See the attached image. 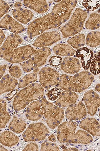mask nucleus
<instances>
[{
  "instance_id": "obj_1",
  "label": "nucleus",
  "mask_w": 100,
  "mask_h": 151,
  "mask_svg": "<svg viewBox=\"0 0 100 151\" xmlns=\"http://www.w3.org/2000/svg\"><path fill=\"white\" fill-rule=\"evenodd\" d=\"M77 2L76 1H62L56 4L50 13L29 24L27 30L28 37L40 35L46 30L59 27L69 19Z\"/></svg>"
},
{
  "instance_id": "obj_2",
  "label": "nucleus",
  "mask_w": 100,
  "mask_h": 151,
  "mask_svg": "<svg viewBox=\"0 0 100 151\" xmlns=\"http://www.w3.org/2000/svg\"><path fill=\"white\" fill-rule=\"evenodd\" d=\"M94 79L93 75L85 70L73 76L62 74L60 77L58 86L62 91L80 93L88 88Z\"/></svg>"
},
{
  "instance_id": "obj_3",
  "label": "nucleus",
  "mask_w": 100,
  "mask_h": 151,
  "mask_svg": "<svg viewBox=\"0 0 100 151\" xmlns=\"http://www.w3.org/2000/svg\"><path fill=\"white\" fill-rule=\"evenodd\" d=\"M45 89L37 83L31 84L21 90L14 97L13 103L14 110L20 111L31 102L43 98Z\"/></svg>"
},
{
  "instance_id": "obj_4",
  "label": "nucleus",
  "mask_w": 100,
  "mask_h": 151,
  "mask_svg": "<svg viewBox=\"0 0 100 151\" xmlns=\"http://www.w3.org/2000/svg\"><path fill=\"white\" fill-rule=\"evenodd\" d=\"M87 17L86 11L79 8L75 9L69 21L60 28L63 37H69L80 32Z\"/></svg>"
},
{
  "instance_id": "obj_5",
  "label": "nucleus",
  "mask_w": 100,
  "mask_h": 151,
  "mask_svg": "<svg viewBox=\"0 0 100 151\" xmlns=\"http://www.w3.org/2000/svg\"><path fill=\"white\" fill-rule=\"evenodd\" d=\"M43 116L48 127L54 129L64 118L65 111L61 107L47 101L43 107Z\"/></svg>"
},
{
  "instance_id": "obj_6",
  "label": "nucleus",
  "mask_w": 100,
  "mask_h": 151,
  "mask_svg": "<svg viewBox=\"0 0 100 151\" xmlns=\"http://www.w3.org/2000/svg\"><path fill=\"white\" fill-rule=\"evenodd\" d=\"M51 54L50 49L44 47L35 50L31 57L23 63L22 68L26 73L37 69L44 65L48 58Z\"/></svg>"
},
{
  "instance_id": "obj_7",
  "label": "nucleus",
  "mask_w": 100,
  "mask_h": 151,
  "mask_svg": "<svg viewBox=\"0 0 100 151\" xmlns=\"http://www.w3.org/2000/svg\"><path fill=\"white\" fill-rule=\"evenodd\" d=\"M49 133L44 124L38 122L29 125L22 136L24 140L26 142H38L45 139Z\"/></svg>"
},
{
  "instance_id": "obj_8",
  "label": "nucleus",
  "mask_w": 100,
  "mask_h": 151,
  "mask_svg": "<svg viewBox=\"0 0 100 151\" xmlns=\"http://www.w3.org/2000/svg\"><path fill=\"white\" fill-rule=\"evenodd\" d=\"M35 50L34 48L30 45L23 46L14 49L1 57L12 64H16L30 59Z\"/></svg>"
},
{
  "instance_id": "obj_9",
  "label": "nucleus",
  "mask_w": 100,
  "mask_h": 151,
  "mask_svg": "<svg viewBox=\"0 0 100 151\" xmlns=\"http://www.w3.org/2000/svg\"><path fill=\"white\" fill-rule=\"evenodd\" d=\"M38 73L39 82L44 89H50L59 82L60 77L59 73L53 68L43 67Z\"/></svg>"
},
{
  "instance_id": "obj_10",
  "label": "nucleus",
  "mask_w": 100,
  "mask_h": 151,
  "mask_svg": "<svg viewBox=\"0 0 100 151\" xmlns=\"http://www.w3.org/2000/svg\"><path fill=\"white\" fill-rule=\"evenodd\" d=\"M57 139L61 143H70L76 132L77 124L73 121H66L58 126Z\"/></svg>"
},
{
  "instance_id": "obj_11",
  "label": "nucleus",
  "mask_w": 100,
  "mask_h": 151,
  "mask_svg": "<svg viewBox=\"0 0 100 151\" xmlns=\"http://www.w3.org/2000/svg\"><path fill=\"white\" fill-rule=\"evenodd\" d=\"M45 99H41L31 102L27 107L26 116L28 120L38 121L43 116V107L47 101Z\"/></svg>"
},
{
  "instance_id": "obj_12",
  "label": "nucleus",
  "mask_w": 100,
  "mask_h": 151,
  "mask_svg": "<svg viewBox=\"0 0 100 151\" xmlns=\"http://www.w3.org/2000/svg\"><path fill=\"white\" fill-rule=\"evenodd\" d=\"M86 106L87 113L91 116L96 114L100 106V96L93 90L91 89L84 94L82 99Z\"/></svg>"
},
{
  "instance_id": "obj_13",
  "label": "nucleus",
  "mask_w": 100,
  "mask_h": 151,
  "mask_svg": "<svg viewBox=\"0 0 100 151\" xmlns=\"http://www.w3.org/2000/svg\"><path fill=\"white\" fill-rule=\"evenodd\" d=\"M87 111L85 104L80 101L67 107L65 115L70 121L81 120L86 116Z\"/></svg>"
},
{
  "instance_id": "obj_14",
  "label": "nucleus",
  "mask_w": 100,
  "mask_h": 151,
  "mask_svg": "<svg viewBox=\"0 0 100 151\" xmlns=\"http://www.w3.org/2000/svg\"><path fill=\"white\" fill-rule=\"evenodd\" d=\"M60 40V34L58 32H46L39 36L34 41L33 45L38 48L47 47Z\"/></svg>"
},
{
  "instance_id": "obj_15",
  "label": "nucleus",
  "mask_w": 100,
  "mask_h": 151,
  "mask_svg": "<svg viewBox=\"0 0 100 151\" xmlns=\"http://www.w3.org/2000/svg\"><path fill=\"white\" fill-rule=\"evenodd\" d=\"M0 28L8 29L16 35L23 33L26 30L21 24L8 14L5 15L0 21Z\"/></svg>"
},
{
  "instance_id": "obj_16",
  "label": "nucleus",
  "mask_w": 100,
  "mask_h": 151,
  "mask_svg": "<svg viewBox=\"0 0 100 151\" xmlns=\"http://www.w3.org/2000/svg\"><path fill=\"white\" fill-rule=\"evenodd\" d=\"M79 127L87 131L91 136H99L100 124L98 121L93 118H87L80 122Z\"/></svg>"
},
{
  "instance_id": "obj_17",
  "label": "nucleus",
  "mask_w": 100,
  "mask_h": 151,
  "mask_svg": "<svg viewBox=\"0 0 100 151\" xmlns=\"http://www.w3.org/2000/svg\"><path fill=\"white\" fill-rule=\"evenodd\" d=\"M22 41L20 36L16 34H12L9 35L0 48L1 57L8 54L12 50L18 47Z\"/></svg>"
},
{
  "instance_id": "obj_18",
  "label": "nucleus",
  "mask_w": 100,
  "mask_h": 151,
  "mask_svg": "<svg viewBox=\"0 0 100 151\" xmlns=\"http://www.w3.org/2000/svg\"><path fill=\"white\" fill-rule=\"evenodd\" d=\"M61 68L66 73L72 74L77 73L81 69L79 60L72 57H65L61 64Z\"/></svg>"
},
{
  "instance_id": "obj_19",
  "label": "nucleus",
  "mask_w": 100,
  "mask_h": 151,
  "mask_svg": "<svg viewBox=\"0 0 100 151\" xmlns=\"http://www.w3.org/2000/svg\"><path fill=\"white\" fill-rule=\"evenodd\" d=\"M79 96L75 92L63 91L55 102L56 106L65 108L76 103Z\"/></svg>"
},
{
  "instance_id": "obj_20",
  "label": "nucleus",
  "mask_w": 100,
  "mask_h": 151,
  "mask_svg": "<svg viewBox=\"0 0 100 151\" xmlns=\"http://www.w3.org/2000/svg\"><path fill=\"white\" fill-rule=\"evenodd\" d=\"M76 56L81 60L82 67L84 70L89 69L94 57V53L91 50L86 47L79 48L77 51Z\"/></svg>"
},
{
  "instance_id": "obj_21",
  "label": "nucleus",
  "mask_w": 100,
  "mask_h": 151,
  "mask_svg": "<svg viewBox=\"0 0 100 151\" xmlns=\"http://www.w3.org/2000/svg\"><path fill=\"white\" fill-rule=\"evenodd\" d=\"M18 84L16 79L9 74L4 76L0 80V96L13 91Z\"/></svg>"
},
{
  "instance_id": "obj_22",
  "label": "nucleus",
  "mask_w": 100,
  "mask_h": 151,
  "mask_svg": "<svg viewBox=\"0 0 100 151\" xmlns=\"http://www.w3.org/2000/svg\"><path fill=\"white\" fill-rule=\"evenodd\" d=\"M12 14L17 21L22 23L26 24L33 19V14L30 10L21 7L14 9L12 11Z\"/></svg>"
},
{
  "instance_id": "obj_23",
  "label": "nucleus",
  "mask_w": 100,
  "mask_h": 151,
  "mask_svg": "<svg viewBox=\"0 0 100 151\" xmlns=\"http://www.w3.org/2000/svg\"><path fill=\"white\" fill-rule=\"evenodd\" d=\"M28 8L33 10L38 14H43L48 12L49 9L47 1L28 0L23 1Z\"/></svg>"
},
{
  "instance_id": "obj_24",
  "label": "nucleus",
  "mask_w": 100,
  "mask_h": 151,
  "mask_svg": "<svg viewBox=\"0 0 100 151\" xmlns=\"http://www.w3.org/2000/svg\"><path fill=\"white\" fill-rule=\"evenodd\" d=\"M19 142V138L15 134L11 131H5L0 135V143L7 147H13Z\"/></svg>"
},
{
  "instance_id": "obj_25",
  "label": "nucleus",
  "mask_w": 100,
  "mask_h": 151,
  "mask_svg": "<svg viewBox=\"0 0 100 151\" xmlns=\"http://www.w3.org/2000/svg\"><path fill=\"white\" fill-rule=\"evenodd\" d=\"M93 140L92 136L89 133L84 130H79L74 134L71 143L87 145L92 142Z\"/></svg>"
},
{
  "instance_id": "obj_26",
  "label": "nucleus",
  "mask_w": 100,
  "mask_h": 151,
  "mask_svg": "<svg viewBox=\"0 0 100 151\" xmlns=\"http://www.w3.org/2000/svg\"><path fill=\"white\" fill-rule=\"evenodd\" d=\"M53 50L56 55L58 56L72 57L76 51L67 44H58L53 48Z\"/></svg>"
},
{
  "instance_id": "obj_27",
  "label": "nucleus",
  "mask_w": 100,
  "mask_h": 151,
  "mask_svg": "<svg viewBox=\"0 0 100 151\" xmlns=\"http://www.w3.org/2000/svg\"><path fill=\"white\" fill-rule=\"evenodd\" d=\"M8 127L9 130L14 133H21L26 129V124L23 119L14 116L9 124Z\"/></svg>"
},
{
  "instance_id": "obj_28",
  "label": "nucleus",
  "mask_w": 100,
  "mask_h": 151,
  "mask_svg": "<svg viewBox=\"0 0 100 151\" xmlns=\"http://www.w3.org/2000/svg\"><path fill=\"white\" fill-rule=\"evenodd\" d=\"M11 119V116L7 111L6 101L0 99V129L5 128Z\"/></svg>"
},
{
  "instance_id": "obj_29",
  "label": "nucleus",
  "mask_w": 100,
  "mask_h": 151,
  "mask_svg": "<svg viewBox=\"0 0 100 151\" xmlns=\"http://www.w3.org/2000/svg\"><path fill=\"white\" fill-rule=\"evenodd\" d=\"M39 69L34 70L33 72L27 74L21 78L18 82V87L19 88H23L29 85L34 83L37 81L38 74Z\"/></svg>"
},
{
  "instance_id": "obj_30",
  "label": "nucleus",
  "mask_w": 100,
  "mask_h": 151,
  "mask_svg": "<svg viewBox=\"0 0 100 151\" xmlns=\"http://www.w3.org/2000/svg\"><path fill=\"white\" fill-rule=\"evenodd\" d=\"M99 14L93 12L90 14L89 18L85 23V27L88 30H95L100 27Z\"/></svg>"
},
{
  "instance_id": "obj_31",
  "label": "nucleus",
  "mask_w": 100,
  "mask_h": 151,
  "mask_svg": "<svg viewBox=\"0 0 100 151\" xmlns=\"http://www.w3.org/2000/svg\"><path fill=\"white\" fill-rule=\"evenodd\" d=\"M87 45L91 47H97L100 44V33L99 31H94L88 34L86 39Z\"/></svg>"
},
{
  "instance_id": "obj_32",
  "label": "nucleus",
  "mask_w": 100,
  "mask_h": 151,
  "mask_svg": "<svg viewBox=\"0 0 100 151\" xmlns=\"http://www.w3.org/2000/svg\"><path fill=\"white\" fill-rule=\"evenodd\" d=\"M85 36L84 34L73 36L67 41L68 44L74 49H79L83 47L85 44Z\"/></svg>"
},
{
  "instance_id": "obj_33",
  "label": "nucleus",
  "mask_w": 100,
  "mask_h": 151,
  "mask_svg": "<svg viewBox=\"0 0 100 151\" xmlns=\"http://www.w3.org/2000/svg\"><path fill=\"white\" fill-rule=\"evenodd\" d=\"M62 90L59 87H53L49 89L46 93V97L48 101L52 102L57 100L62 93Z\"/></svg>"
},
{
  "instance_id": "obj_34",
  "label": "nucleus",
  "mask_w": 100,
  "mask_h": 151,
  "mask_svg": "<svg viewBox=\"0 0 100 151\" xmlns=\"http://www.w3.org/2000/svg\"><path fill=\"white\" fill-rule=\"evenodd\" d=\"M100 55L95 54L90 65V70L92 74L98 75L100 73Z\"/></svg>"
},
{
  "instance_id": "obj_35",
  "label": "nucleus",
  "mask_w": 100,
  "mask_h": 151,
  "mask_svg": "<svg viewBox=\"0 0 100 151\" xmlns=\"http://www.w3.org/2000/svg\"><path fill=\"white\" fill-rule=\"evenodd\" d=\"M82 5L87 9L93 11L100 6V1H83Z\"/></svg>"
},
{
  "instance_id": "obj_36",
  "label": "nucleus",
  "mask_w": 100,
  "mask_h": 151,
  "mask_svg": "<svg viewBox=\"0 0 100 151\" xmlns=\"http://www.w3.org/2000/svg\"><path fill=\"white\" fill-rule=\"evenodd\" d=\"M40 151H59V146L55 143L50 142H46L41 144Z\"/></svg>"
},
{
  "instance_id": "obj_37",
  "label": "nucleus",
  "mask_w": 100,
  "mask_h": 151,
  "mask_svg": "<svg viewBox=\"0 0 100 151\" xmlns=\"http://www.w3.org/2000/svg\"><path fill=\"white\" fill-rule=\"evenodd\" d=\"M10 75L14 78L18 79L22 75V71L20 67L18 65H13L9 68Z\"/></svg>"
},
{
  "instance_id": "obj_38",
  "label": "nucleus",
  "mask_w": 100,
  "mask_h": 151,
  "mask_svg": "<svg viewBox=\"0 0 100 151\" xmlns=\"http://www.w3.org/2000/svg\"><path fill=\"white\" fill-rule=\"evenodd\" d=\"M9 6L6 2L0 1V21L5 14L8 13Z\"/></svg>"
},
{
  "instance_id": "obj_39",
  "label": "nucleus",
  "mask_w": 100,
  "mask_h": 151,
  "mask_svg": "<svg viewBox=\"0 0 100 151\" xmlns=\"http://www.w3.org/2000/svg\"><path fill=\"white\" fill-rule=\"evenodd\" d=\"M62 58L60 56H52L49 60V62L52 66L55 67L59 66L62 63Z\"/></svg>"
},
{
  "instance_id": "obj_40",
  "label": "nucleus",
  "mask_w": 100,
  "mask_h": 151,
  "mask_svg": "<svg viewBox=\"0 0 100 151\" xmlns=\"http://www.w3.org/2000/svg\"><path fill=\"white\" fill-rule=\"evenodd\" d=\"M38 145L35 143L30 142L27 145L23 151H38Z\"/></svg>"
},
{
  "instance_id": "obj_41",
  "label": "nucleus",
  "mask_w": 100,
  "mask_h": 151,
  "mask_svg": "<svg viewBox=\"0 0 100 151\" xmlns=\"http://www.w3.org/2000/svg\"><path fill=\"white\" fill-rule=\"evenodd\" d=\"M7 68V65L4 64L0 65V80L3 77L4 74L6 71Z\"/></svg>"
},
{
  "instance_id": "obj_42",
  "label": "nucleus",
  "mask_w": 100,
  "mask_h": 151,
  "mask_svg": "<svg viewBox=\"0 0 100 151\" xmlns=\"http://www.w3.org/2000/svg\"><path fill=\"white\" fill-rule=\"evenodd\" d=\"M5 38V35L3 31L1 29H0V47L4 42Z\"/></svg>"
},
{
  "instance_id": "obj_43",
  "label": "nucleus",
  "mask_w": 100,
  "mask_h": 151,
  "mask_svg": "<svg viewBox=\"0 0 100 151\" xmlns=\"http://www.w3.org/2000/svg\"><path fill=\"white\" fill-rule=\"evenodd\" d=\"M48 139L50 142H55L57 141L55 135L53 134H52L49 136L48 137Z\"/></svg>"
},
{
  "instance_id": "obj_44",
  "label": "nucleus",
  "mask_w": 100,
  "mask_h": 151,
  "mask_svg": "<svg viewBox=\"0 0 100 151\" xmlns=\"http://www.w3.org/2000/svg\"><path fill=\"white\" fill-rule=\"evenodd\" d=\"M63 151H78L77 148L75 147H70L66 148L64 146H63L62 147Z\"/></svg>"
},
{
  "instance_id": "obj_45",
  "label": "nucleus",
  "mask_w": 100,
  "mask_h": 151,
  "mask_svg": "<svg viewBox=\"0 0 100 151\" xmlns=\"http://www.w3.org/2000/svg\"><path fill=\"white\" fill-rule=\"evenodd\" d=\"M14 6L16 8H21L22 6V4L21 2H18L14 4Z\"/></svg>"
},
{
  "instance_id": "obj_46",
  "label": "nucleus",
  "mask_w": 100,
  "mask_h": 151,
  "mask_svg": "<svg viewBox=\"0 0 100 151\" xmlns=\"http://www.w3.org/2000/svg\"><path fill=\"white\" fill-rule=\"evenodd\" d=\"M100 84L98 83L97 84L95 87V91L99 92L100 93Z\"/></svg>"
},
{
  "instance_id": "obj_47",
  "label": "nucleus",
  "mask_w": 100,
  "mask_h": 151,
  "mask_svg": "<svg viewBox=\"0 0 100 151\" xmlns=\"http://www.w3.org/2000/svg\"><path fill=\"white\" fill-rule=\"evenodd\" d=\"M8 150L5 148L3 145L0 144V151H8Z\"/></svg>"
},
{
  "instance_id": "obj_48",
  "label": "nucleus",
  "mask_w": 100,
  "mask_h": 151,
  "mask_svg": "<svg viewBox=\"0 0 100 151\" xmlns=\"http://www.w3.org/2000/svg\"><path fill=\"white\" fill-rule=\"evenodd\" d=\"M61 1H54L56 2H57V3H58V2H60Z\"/></svg>"
}]
</instances>
